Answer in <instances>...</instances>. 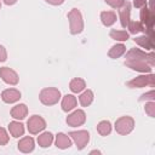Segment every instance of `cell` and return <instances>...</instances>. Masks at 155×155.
<instances>
[{
    "label": "cell",
    "instance_id": "1",
    "mask_svg": "<svg viewBox=\"0 0 155 155\" xmlns=\"http://www.w3.org/2000/svg\"><path fill=\"white\" fill-rule=\"evenodd\" d=\"M125 65L132 70L148 74L153 71L154 64H155V54L153 51L145 52L140 48H131L126 52L125 57Z\"/></svg>",
    "mask_w": 155,
    "mask_h": 155
},
{
    "label": "cell",
    "instance_id": "2",
    "mask_svg": "<svg viewBox=\"0 0 155 155\" xmlns=\"http://www.w3.org/2000/svg\"><path fill=\"white\" fill-rule=\"evenodd\" d=\"M68 21H69V31L71 35H78L84 30V19L80 10L71 8L68 12Z\"/></svg>",
    "mask_w": 155,
    "mask_h": 155
},
{
    "label": "cell",
    "instance_id": "3",
    "mask_svg": "<svg viewBox=\"0 0 155 155\" xmlns=\"http://www.w3.org/2000/svg\"><path fill=\"white\" fill-rule=\"evenodd\" d=\"M139 16H140V22L145 28L144 34L154 38V30L153 29H154V23H155V15H154L153 8L148 7L147 5L143 6L140 8V15Z\"/></svg>",
    "mask_w": 155,
    "mask_h": 155
},
{
    "label": "cell",
    "instance_id": "4",
    "mask_svg": "<svg viewBox=\"0 0 155 155\" xmlns=\"http://www.w3.org/2000/svg\"><path fill=\"white\" fill-rule=\"evenodd\" d=\"M61 91L56 87H46V88H42L39 93V99L40 102L44 104V105H47V107H51V105H54L59 102L61 99Z\"/></svg>",
    "mask_w": 155,
    "mask_h": 155
},
{
    "label": "cell",
    "instance_id": "5",
    "mask_svg": "<svg viewBox=\"0 0 155 155\" xmlns=\"http://www.w3.org/2000/svg\"><path fill=\"white\" fill-rule=\"evenodd\" d=\"M114 127L116 133H119L120 136H127L134 128V120L132 116H128V115L121 116L115 121Z\"/></svg>",
    "mask_w": 155,
    "mask_h": 155
},
{
    "label": "cell",
    "instance_id": "6",
    "mask_svg": "<svg viewBox=\"0 0 155 155\" xmlns=\"http://www.w3.org/2000/svg\"><path fill=\"white\" fill-rule=\"evenodd\" d=\"M154 74L153 73H148V74H143V75H139L137 78H133L132 80L127 81L126 82V86L130 87V88H142V87H145V86H150V87H154Z\"/></svg>",
    "mask_w": 155,
    "mask_h": 155
},
{
    "label": "cell",
    "instance_id": "7",
    "mask_svg": "<svg viewBox=\"0 0 155 155\" xmlns=\"http://www.w3.org/2000/svg\"><path fill=\"white\" fill-rule=\"evenodd\" d=\"M46 128V121L40 115H31L27 121V130L30 134H39Z\"/></svg>",
    "mask_w": 155,
    "mask_h": 155
},
{
    "label": "cell",
    "instance_id": "8",
    "mask_svg": "<svg viewBox=\"0 0 155 155\" xmlns=\"http://www.w3.org/2000/svg\"><path fill=\"white\" fill-rule=\"evenodd\" d=\"M68 136L74 140L76 148L79 150H82L90 142V133L86 130H79V131H71L68 133Z\"/></svg>",
    "mask_w": 155,
    "mask_h": 155
},
{
    "label": "cell",
    "instance_id": "9",
    "mask_svg": "<svg viewBox=\"0 0 155 155\" xmlns=\"http://www.w3.org/2000/svg\"><path fill=\"white\" fill-rule=\"evenodd\" d=\"M65 122L68 124V126L70 127H79L82 126L86 122V113L82 109H75L74 111H71L67 119Z\"/></svg>",
    "mask_w": 155,
    "mask_h": 155
},
{
    "label": "cell",
    "instance_id": "10",
    "mask_svg": "<svg viewBox=\"0 0 155 155\" xmlns=\"http://www.w3.org/2000/svg\"><path fill=\"white\" fill-rule=\"evenodd\" d=\"M0 78L1 80L11 86H16L19 81V76L16 70H13L10 67H1L0 68Z\"/></svg>",
    "mask_w": 155,
    "mask_h": 155
},
{
    "label": "cell",
    "instance_id": "11",
    "mask_svg": "<svg viewBox=\"0 0 155 155\" xmlns=\"http://www.w3.org/2000/svg\"><path fill=\"white\" fill-rule=\"evenodd\" d=\"M21 97H22V93L17 88H6L1 92V99H2V102L7 103V104L18 102L21 99Z\"/></svg>",
    "mask_w": 155,
    "mask_h": 155
},
{
    "label": "cell",
    "instance_id": "12",
    "mask_svg": "<svg viewBox=\"0 0 155 155\" xmlns=\"http://www.w3.org/2000/svg\"><path fill=\"white\" fill-rule=\"evenodd\" d=\"M119 18L122 28H126L128 22L131 21V4L126 0L124 5L119 8Z\"/></svg>",
    "mask_w": 155,
    "mask_h": 155
},
{
    "label": "cell",
    "instance_id": "13",
    "mask_svg": "<svg viewBox=\"0 0 155 155\" xmlns=\"http://www.w3.org/2000/svg\"><path fill=\"white\" fill-rule=\"evenodd\" d=\"M17 148L21 153H24V154H29L34 150L35 148V142L33 139V137L30 136H25L23 138H21L17 143Z\"/></svg>",
    "mask_w": 155,
    "mask_h": 155
},
{
    "label": "cell",
    "instance_id": "14",
    "mask_svg": "<svg viewBox=\"0 0 155 155\" xmlns=\"http://www.w3.org/2000/svg\"><path fill=\"white\" fill-rule=\"evenodd\" d=\"M133 41L138 46L145 48V51H153L154 50V38H151L147 34L140 35V36H134Z\"/></svg>",
    "mask_w": 155,
    "mask_h": 155
},
{
    "label": "cell",
    "instance_id": "15",
    "mask_svg": "<svg viewBox=\"0 0 155 155\" xmlns=\"http://www.w3.org/2000/svg\"><path fill=\"white\" fill-rule=\"evenodd\" d=\"M78 105V99L74 94H65L63 98H62V102H61V107H62V110L65 111V113H69L71 110H74Z\"/></svg>",
    "mask_w": 155,
    "mask_h": 155
},
{
    "label": "cell",
    "instance_id": "16",
    "mask_svg": "<svg viewBox=\"0 0 155 155\" xmlns=\"http://www.w3.org/2000/svg\"><path fill=\"white\" fill-rule=\"evenodd\" d=\"M11 116L15 119V120H23L25 119V116L28 115V107L24 104V103H19V104H16L11 111H10Z\"/></svg>",
    "mask_w": 155,
    "mask_h": 155
},
{
    "label": "cell",
    "instance_id": "17",
    "mask_svg": "<svg viewBox=\"0 0 155 155\" xmlns=\"http://www.w3.org/2000/svg\"><path fill=\"white\" fill-rule=\"evenodd\" d=\"M54 143H56V147L58 149H68L71 147V138L63 133V132H59L56 134V139H54Z\"/></svg>",
    "mask_w": 155,
    "mask_h": 155
},
{
    "label": "cell",
    "instance_id": "18",
    "mask_svg": "<svg viewBox=\"0 0 155 155\" xmlns=\"http://www.w3.org/2000/svg\"><path fill=\"white\" fill-rule=\"evenodd\" d=\"M8 132L13 138H19L24 134V125L17 120L11 121L8 124Z\"/></svg>",
    "mask_w": 155,
    "mask_h": 155
},
{
    "label": "cell",
    "instance_id": "19",
    "mask_svg": "<svg viewBox=\"0 0 155 155\" xmlns=\"http://www.w3.org/2000/svg\"><path fill=\"white\" fill-rule=\"evenodd\" d=\"M126 53V46L120 42V44H115L110 47V50L108 51V57L111 59H117L121 56H124Z\"/></svg>",
    "mask_w": 155,
    "mask_h": 155
},
{
    "label": "cell",
    "instance_id": "20",
    "mask_svg": "<svg viewBox=\"0 0 155 155\" xmlns=\"http://www.w3.org/2000/svg\"><path fill=\"white\" fill-rule=\"evenodd\" d=\"M99 17L102 24L105 27H111L116 22V13L114 11H102Z\"/></svg>",
    "mask_w": 155,
    "mask_h": 155
},
{
    "label": "cell",
    "instance_id": "21",
    "mask_svg": "<svg viewBox=\"0 0 155 155\" xmlns=\"http://www.w3.org/2000/svg\"><path fill=\"white\" fill-rule=\"evenodd\" d=\"M69 88L73 93H81L86 88V82L81 78H74L69 82Z\"/></svg>",
    "mask_w": 155,
    "mask_h": 155
},
{
    "label": "cell",
    "instance_id": "22",
    "mask_svg": "<svg viewBox=\"0 0 155 155\" xmlns=\"http://www.w3.org/2000/svg\"><path fill=\"white\" fill-rule=\"evenodd\" d=\"M93 98H94V94H93V91L92 90H84L81 92V94L79 96V103L81 107H88L92 104L93 102Z\"/></svg>",
    "mask_w": 155,
    "mask_h": 155
},
{
    "label": "cell",
    "instance_id": "23",
    "mask_svg": "<svg viewBox=\"0 0 155 155\" xmlns=\"http://www.w3.org/2000/svg\"><path fill=\"white\" fill-rule=\"evenodd\" d=\"M53 134L51 132H42L38 136V144L41 147V148H48L52 143H53Z\"/></svg>",
    "mask_w": 155,
    "mask_h": 155
},
{
    "label": "cell",
    "instance_id": "24",
    "mask_svg": "<svg viewBox=\"0 0 155 155\" xmlns=\"http://www.w3.org/2000/svg\"><path fill=\"white\" fill-rule=\"evenodd\" d=\"M109 36L119 42H125L130 39V34L126 30H119V29H111L109 31Z\"/></svg>",
    "mask_w": 155,
    "mask_h": 155
},
{
    "label": "cell",
    "instance_id": "25",
    "mask_svg": "<svg viewBox=\"0 0 155 155\" xmlns=\"http://www.w3.org/2000/svg\"><path fill=\"white\" fill-rule=\"evenodd\" d=\"M128 29V34H138V33H145V28L144 25L142 24L140 21H130L127 27Z\"/></svg>",
    "mask_w": 155,
    "mask_h": 155
},
{
    "label": "cell",
    "instance_id": "26",
    "mask_svg": "<svg viewBox=\"0 0 155 155\" xmlns=\"http://www.w3.org/2000/svg\"><path fill=\"white\" fill-rule=\"evenodd\" d=\"M97 132L101 136H103V137L110 134V132H111V124H110V121H108V120L99 121L97 124Z\"/></svg>",
    "mask_w": 155,
    "mask_h": 155
},
{
    "label": "cell",
    "instance_id": "27",
    "mask_svg": "<svg viewBox=\"0 0 155 155\" xmlns=\"http://www.w3.org/2000/svg\"><path fill=\"white\" fill-rule=\"evenodd\" d=\"M144 111H145L150 117H155V102H154V101L147 102L145 105H144Z\"/></svg>",
    "mask_w": 155,
    "mask_h": 155
},
{
    "label": "cell",
    "instance_id": "28",
    "mask_svg": "<svg viewBox=\"0 0 155 155\" xmlns=\"http://www.w3.org/2000/svg\"><path fill=\"white\" fill-rule=\"evenodd\" d=\"M10 140V136L4 127H0V145H6Z\"/></svg>",
    "mask_w": 155,
    "mask_h": 155
},
{
    "label": "cell",
    "instance_id": "29",
    "mask_svg": "<svg viewBox=\"0 0 155 155\" xmlns=\"http://www.w3.org/2000/svg\"><path fill=\"white\" fill-rule=\"evenodd\" d=\"M139 101H140V102H143V101H155V91H154V90H150L149 92L143 93V94L140 96Z\"/></svg>",
    "mask_w": 155,
    "mask_h": 155
},
{
    "label": "cell",
    "instance_id": "30",
    "mask_svg": "<svg viewBox=\"0 0 155 155\" xmlns=\"http://www.w3.org/2000/svg\"><path fill=\"white\" fill-rule=\"evenodd\" d=\"M105 1V4H108L109 6H111L113 8H120L122 5H124V2L126 1V0H104Z\"/></svg>",
    "mask_w": 155,
    "mask_h": 155
},
{
    "label": "cell",
    "instance_id": "31",
    "mask_svg": "<svg viewBox=\"0 0 155 155\" xmlns=\"http://www.w3.org/2000/svg\"><path fill=\"white\" fill-rule=\"evenodd\" d=\"M6 59H7V51L2 45H0V62H5Z\"/></svg>",
    "mask_w": 155,
    "mask_h": 155
},
{
    "label": "cell",
    "instance_id": "32",
    "mask_svg": "<svg viewBox=\"0 0 155 155\" xmlns=\"http://www.w3.org/2000/svg\"><path fill=\"white\" fill-rule=\"evenodd\" d=\"M148 2V0H133V6L137 8H142L143 6H145Z\"/></svg>",
    "mask_w": 155,
    "mask_h": 155
},
{
    "label": "cell",
    "instance_id": "33",
    "mask_svg": "<svg viewBox=\"0 0 155 155\" xmlns=\"http://www.w3.org/2000/svg\"><path fill=\"white\" fill-rule=\"evenodd\" d=\"M47 4L50 5H53V6H58V5H62L65 0H45Z\"/></svg>",
    "mask_w": 155,
    "mask_h": 155
},
{
    "label": "cell",
    "instance_id": "34",
    "mask_svg": "<svg viewBox=\"0 0 155 155\" xmlns=\"http://www.w3.org/2000/svg\"><path fill=\"white\" fill-rule=\"evenodd\" d=\"M4 2L6 5H8V6H11V5H15L17 2V0H4Z\"/></svg>",
    "mask_w": 155,
    "mask_h": 155
},
{
    "label": "cell",
    "instance_id": "35",
    "mask_svg": "<svg viewBox=\"0 0 155 155\" xmlns=\"http://www.w3.org/2000/svg\"><path fill=\"white\" fill-rule=\"evenodd\" d=\"M90 154L92 155V154H101V151L99 150H92V151H90Z\"/></svg>",
    "mask_w": 155,
    "mask_h": 155
},
{
    "label": "cell",
    "instance_id": "36",
    "mask_svg": "<svg viewBox=\"0 0 155 155\" xmlns=\"http://www.w3.org/2000/svg\"><path fill=\"white\" fill-rule=\"evenodd\" d=\"M0 10H1V2H0Z\"/></svg>",
    "mask_w": 155,
    "mask_h": 155
}]
</instances>
